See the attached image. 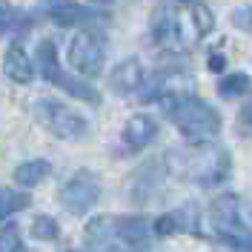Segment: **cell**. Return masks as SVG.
I'll return each mask as SVG.
<instances>
[{
  "label": "cell",
  "mask_w": 252,
  "mask_h": 252,
  "mask_svg": "<svg viewBox=\"0 0 252 252\" xmlns=\"http://www.w3.org/2000/svg\"><path fill=\"white\" fill-rule=\"evenodd\" d=\"M166 172L181 178V181H192L204 189L220 187L229 172H232V155L226 146L215 141L206 143H189L187 149H172L163 158Z\"/></svg>",
  "instance_id": "obj_1"
},
{
  "label": "cell",
  "mask_w": 252,
  "mask_h": 252,
  "mask_svg": "<svg viewBox=\"0 0 252 252\" xmlns=\"http://www.w3.org/2000/svg\"><path fill=\"white\" fill-rule=\"evenodd\" d=\"M160 109L175 124V129L184 135L187 143H206L220 135L223 121H220L218 109L209 106L198 94L192 92L166 94V97H160Z\"/></svg>",
  "instance_id": "obj_2"
},
{
  "label": "cell",
  "mask_w": 252,
  "mask_h": 252,
  "mask_svg": "<svg viewBox=\"0 0 252 252\" xmlns=\"http://www.w3.org/2000/svg\"><path fill=\"white\" fill-rule=\"evenodd\" d=\"M209 223L212 232L229 252H252V226L241 218V201L232 192L218 195L209 204Z\"/></svg>",
  "instance_id": "obj_3"
},
{
  "label": "cell",
  "mask_w": 252,
  "mask_h": 252,
  "mask_svg": "<svg viewBox=\"0 0 252 252\" xmlns=\"http://www.w3.org/2000/svg\"><path fill=\"white\" fill-rule=\"evenodd\" d=\"M149 37L155 46L166 49V52H187L198 40V34L192 29V20H189V12L181 6H172V3H163L152 12Z\"/></svg>",
  "instance_id": "obj_4"
},
{
  "label": "cell",
  "mask_w": 252,
  "mask_h": 252,
  "mask_svg": "<svg viewBox=\"0 0 252 252\" xmlns=\"http://www.w3.org/2000/svg\"><path fill=\"white\" fill-rule=\"evenodd\" d=\"M32 112H34V121L61 141H83L89 135V121L61 100L40 97V100H34Z\"/></svg>",
  "instance_id": "obj_5"
},
{
  "label": "cell",
  "mask_w": 252,
  "mask_h": 252,
  "mask_svg": "<svg viewBox=\"0 0 252 252\" xmlns=\"http://www.w3.org/2000/svg\"><path fill=\"white\" fill-rule=\"evenodd\" d=\"M34 69H40V75H43L49 83H55L58 89L69 92L72 97L86 100V103H100V92L94 89L92 83H86V80L69 75V72L61 66L55 40H40V46H37V66H34Z\"/></svg>",
  "instance_id": "obj_6"
},
{
  "label": "cell",
  "mask_w": 252,
  "mask_h": 252,
  "mask_svg": "<svg viewBox=\"0 0 252 252\" xmlns=\"http://www.w3.org/2000/svg\"><path fill=\"white\" fill-rule=\"evenodd\" d=\"M40 12L61 29H97L109 23V15L80 6L78 0H40Z\"/></svg>",
  "instance_id": "obj_7"
},
{
  "label": "cell",
  "mask_w": 252,
  "mask_h": 252,
  "mask_svg": "<svg viewBox=\"0 0 252 252\" xmlns=\"http://www.w3.org/2000/svg\"><path fill=\"white\" fill-rule=\"evenodd\" d=\"M69 63L86 78H97L106 63V40L97 29H80L69 43Z\"/></svg>",
  "instance_id": "obj_8"
},
{
  "label": "cell",
  "mask_w": 252,
  "mask_h": 252,
  "mask_svg": "<svg viewBox=\"0 0 252 252\" xmlns=\"http://www.w3.org/2000/svg\"><path fill=\"white\" fill-rule=\"evenodd\" d=\"M58 198H61L63 209H69L72 215H86L100 198V178L92 169H78L61 187Z\"/></svg>",
  "instance_id": "obj_9"
},
{
  "label": "cell",
  "mask_w": 252,
  "mask_h": 252,
  "mask_svg": "<svg viewBox=\"0 0 252 252\" xmlns=\"http://www.w3.org/2000/svg\"><path fill=\"white\" fill-rule=\"evenodd\" d=\"M192 89H195V78L189 72H184V69H155L152 75H143L138 97L143 103H152V100H160L166 94L192 92Z\"/></svg>",
  "instance_id": "obj_10"
},
{
  "label": "cell",
  "mask_w": 252,
  "mask_h": 252,
  "mask_svg": "<svg viewBox=\"0 0 252 252\" xmlns=\"http://www.w3.org/2000/svg\"><path fill=\"white\" fill-rule=\"evenodd\" d=\"M152 232L158 238H169L175 232H187V235H204V229H201V206L195 204V201H187V204H181L178 209L172 212H166V215H160V218L152 223Z\"/></svg>",
  "instance_id": "obj_11"
},
{
  "label": "cell",
  "mask_w": 252,
  "mask_h": 252,
  "mask_svg": "<svg viewBox=\"0 0 252 252\" xmlns=\"http://www.w3.org/2000/svg\"><path fill=\"white\" fill-rule=\"evenodd\" d=\"M115 241L124 252H143L152 241V223L143 215H124V218H112Z\"/></svg>",
  "instance_id": "obj_12"
},
{
  "label": "cell",
  "mask_w": 252,
  "mask_h": 252,
  "mask_svg": "<svg viewBox=\"0 0 252 252\" xmlns=\"http://www.w3.org/2000/svg\"><path fill=\"white\" fill-rule=\"evenodd\" d=\"M143 66L138 58H126V61H121L115 69H112L109 75V86L115 94H121V97H129V94H138V89H141L143 83Z\"/></svg>",
  "instance_id": "obj_13"
},
{
  "label": "cell",
  "mask_w": 252,
  "mask_h": 252,
  "mask_svg": "<svg viewBox=\"0 0 252 252\" xmlns=\"http://www.w3.org/2000/svg\"><path fill=\"white\" fill-rule=\"evenodd\" d=\"M158 138V121L149 115H132L124 126V143L129 149H143Z\"/></svg>",
  "instance_id": "obj_14"
},
{
  "label": "cell",
  "mask_w": 252,
  "mask_h": 252,
  "mask_svg": "<svg viewBox=\"0 0 252 252\" xmlns=\"http://www.w3.org/2000/svg\"><path fill=\"white\" fill-rule=\"evenodd\" d=\"M3 72H6V78L15 80V83H32L34 78V63H32L29 52L23 46H9L6 52V58H3Z\"/></svg>",
  "instance_id": "obj_15"
},
{
  "label": "cell",
  "mask_w": 252,
  "mask_h": 252,
  "mask_svg": "<svg viewBox=\"0 0 252 252\" xmlns=\"http://www.w3.org/2000/svg\"><path fill=\"white\" fill-rule=\"evenodd\" d=\"M49 172H52V163L43 160V158H34V160H23V163L17 166L15 169V181L23 189H32V187H37Z\"/></svg>",
  "instance_id": "obj_16"
},
{
  "label": "cell",
  "mask_w": 252,
  "mask_h": 252,
  "mask_svg": "<svg viewBox=\"0 0 252 252\" xmlns=\"http://www.w3.org/2000/svg\"><path fill=\"white\" fill-rule=\"evenodd\" d=\"M187 12H189V20H192V29L198 34V40H204L206 34L215 29V15H212V9L206 6L204 0H189Z\"/></svg>",
  "instance_id": "obj_17"
},
{
  "label": "cell",
  "mask_w": 252,
  "mask_h": 252,
  "mask_svg": "<svg viewBox=\"0 0 252 252\" xmlns=\"http://www.w3.org/2000/svg\"><path fill=\"white\" fill-rule=\"evenodd\" d=\"M252 92V78L247 72H229L218 80V94L226 97V100H235V97H244V94Z\"/></svg>",
  "instance_id": "obj_18"
},
{
  "label": "cell",
  "mask_w": 252,
  "mask_h": 252,
  "mask_svg": "<svg viewBox=\"0 0 252 252\" xmlns=\"http://www.w3.org/2000/svg\"><path fill=\"white\" fill-rule=\"evenodd\" d=\"M32 204V198L26 192H17V189H9V187H0V220L15 215L20 209H26Z\"/></svg>",
  "instance_id": "obj_19"
},
{
  "label": "cell",
  "mask_w": 252,
  "mask_h": 252,
  "mask_svg": "<svg viewBox=\"0 0 252 252\" xmlns=\"http://www.w3.org/2000/svg\"><path fill=\"white\" fill-rule=\"evenodd\" d=\"M29 29V17L20 15L12 3H6V0H0V37L3 34H9L12 29Z\"/></svg>",
  "instance_id": "obj_20"
},
{
  "label": "cell",
  "mask_w": 252,
  "mask_h": 252,
  "mask_svg": "<svg viewBox=\"0 0 252 252\" xmlns=\"http://www.w3.org/2000/svg\"><path fill=\"white\" fill-rule=\"evenodd\" d=\"M32 238L37 241H58L61 238V226L52 215H37L34 223H32Z\"/></svg>",
  "instance_id": "obj_21"
},
{
  "label": "cell",
  "mask_w": 252,
  "mask_h": 252,
  "mask_svg": "<svg viewBox=\"0 0 252 252\" xmlns=\"http://www.w3.org/2000/svg\"><path fill=\"white\" fill-rule=\"evenodd\" d=\"M0 252H23V238L15 223L0 226Z\"/></svg>",
  "instance_id": "obj_22"
},
{
  "label": "cell",
  "mask_w": 252,
  "mask_h": 252,
  "mask_svg": "<svg viewBox=\"0 0 252 252\" xmlns=\"http://www.w3.org/2000/svg\"><path fill=\"white\" fill-rule=\"evenodd\" d=\"M232 26L252 34V6H238L235 12H232Z\"/></svg>",
  "instance_id": "obj_23"
},
{
  "label": "cell",
  "mask_w": 252,
  "mask_h": 252,
  "mask_svg": "<svg viewBox=\"0 0 252 252\" xmlns=\"http://www.w3.org/2000/svg\"><path fill=\"white\" fill-rule=\"evenodd\" d=\"M238 132H241L244 138H252V100L238 112Z\"/></svg>",
  "instance_id": "obj_24"
},
{
  "label": "cell",
  "mask_w": 252,
  "mask_h": 252,
  "mask_svg": "<svg viewBox=\"0 0 252 252\" xmlns=\"http://www.w3.org/2000/svg\"><path fill=\"white\" fill-rule=\"evenodd\" d=\"M206 66H209V72H223V69H226V58H223L220 52H215V55H209Z\"/></svg>",
  "instance_id": "obj_25"
},
{
  "label": "cell",
  "mask_w": 252,
  "mask_h": 252,
  "mask_svg": "<svg viewBox=\"0 0 252 252\" xmlns=\"http://www.w3.org/2000/svg\"><path fill=\"white\" fill-rule=\"evenodd\" d=\"M92 3H112V0H92Z\"/></svg>",
  "instance_id": "obj_26"
},
{
  "label": "cell",
  "mask_w": 252,
  "mask_h": 252,
  "mask_svg": "<svg viewBox=\"0 0 252 252\" xmlns=\"http://www.w3.org/2000/svg\"><path fill=\"white\" fill-rule=\"evenodd\" d=\"M184 3H189V0H184Z\"/></svg>",
  "instance_id": "obj_27"
}]
</instances>
